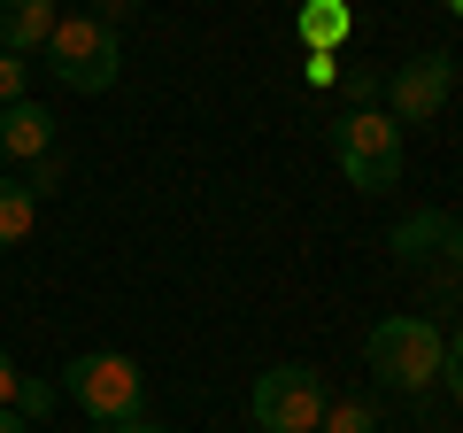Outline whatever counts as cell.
Listing matches in <instances>:
<instances>
[{
    "label": "cell",
    "instance_id": "5b68a950",
    "mask_svg": "<svg viewBox=\"0 0 463 433\" xmlns=\"http://www.w3.org/2000/svg\"><path fill=\"white\" fill-rule=\"evenodd\" d=\"M248 410H255L263 433H317L325 410H332V395H325V380L309 364H270V371H255Z\"/></svg>",
    "mask_w": 463,
    "mask_h": 433
},
{
    "label": "cell",
    "instance_id": "7a4b0ae2",
    "mask_svg": "<svg viewBox=\"0 0 463 433\" xmlns=\"http://www.w3.org/2000/svg\"><path fill=\"white\" fill-rule=\"evenodd\" d=\"M62 387L78 395V410L93 418V426H109V433L139 426V402H147V371H139L132 356H116V349L78 356V364L62 371Z\"/></svg>",
    "mask_w": 463,
    "mask_h": 433
},
{
    "label": "cell",
    "instance_id": "30bf717a",
    "mask_svg": "<svg viewBox=\"0 0 463 433\" xmlns=\"http://www.w3.org/2000/svg\"><path fill=\"white\" fill-rule=\"evenodd\" d=\"M32 225H39V201H32V186L0 170V248H24V240H32Z\"/></svg>",
    "mask_w": 463,
    "mask_h": 433
},
{
    "label": "cell",
    "instance_id": "6da1fadb",
    "mask_svg": "<svg viewBox=\"0 0 463 433\" xmlns=\"http://www.w3.org/2000/svg\"><path fill=\"white\" fill-rule=\"evenodd\" d=\"M47 70L62 93H109L116 70H124V47H116L109 16H62L47 32Z\"/></svg>",
    "mask_w": 463,
    "mask_h": 433
},
{
    "label": "cell",
    "instance_id": "ac0fdd59",
    "mask_svg": "<svg viewBox=\"0 0 463 433\" xmlns=\"http://www.w3.org/2000/svg\"><path fill=\"white\" fill-rule=\"evenodd\" d=\"M124 433H163V426H124Z\"/></svg>",
    "mask_w": 463,
    "mask_h": 433
},
{
    "label": "cell",
    "instance_id": "9a60e30c",
    "mask_svg": "<svg viewBox=\"0 0 463 433\" xmlns=\"http://www.w3.org/2000/svg\"><path fill=\"white\" fill-rule=\"evenodd\" d=\"M16 395H24V371H16V356L0 349V410H8V402H16Z\"/></svg>",
    "mask_w": 463,
    "mask_h": 433
},
{
    "label": "cell",
    "instance_id": "d6986e66",
    "mask_svg": "<svg viewBox=\"0 0 463 433\" xmlns=\"http://www.w3.org/2000/svg\"><path fill=\"white\" fill-rule=\"evenodd\" d=\"M448 8H456V16H463V0H448Z\"/></svg>",
    "mask_w": 463,
    "mask_h": 433
},
{
    "label": "cell",
    "instance_id": "7c38bea8",
    "mask_svg": "<svg viewBox=\"0 0 463 433\" xmlns=\"http://www.w3.org/2000/svg\"><path fill=\"white\" fill-rule=\"evenodd\" d=\"M24 78H32V63H24V54H0V109L24 101Z\"/></svg>",
    "mask_w": 463,
    "mask_h": 433
},
{
    "label": "cell",
    "instance_id": "8fae6325",
    "mask_svg": "<svg viewBox=\"0 0 463 433\" xmlns=\"http://www.w3.org/2000/svg\"><path fill=\"white\" fill-rule=\"evenodd\" d=\"M325 433H379V410H371V402H332Z\"/></svg>",
    "mask_w": 463,
    "mask_h": 433
},
{
    "label": "cell",
    "instance_id": "52a82bcc",
    "mask_svg": "<svg viewBox=\"0 0 463 433\" xmlns=\"http://www.w3.org/2000/svg\"><path fill=\"white\" fill-rule=\"evenodd\" d=\"M54 155V117L39 101H8L0 109V163H39Z\"/></svg>",
    "mask_w": 463,
    "mask_h": 433
},
{
    "label": "cell",
    "instance_id": "4fadbf2b",
    "mask_svg": "<svg viewBox=\"0 0 463 433\" xmlns=\"http://www.w3.org/2000/svg\"><path fill=\"white\" fill-rule=\"evenodd\" d=\"M24 186H32V201L62 194V163H54V155H39V163H32V178H24Z\"/></svg>",
    "mask_w": 463,
    "mask_h": 433
},
{
    "label": "cell",
    "instance_id": "8992f818",
    "mask_svg": "<svg viewBox=\"0 0 463 433\" xmlns=\"http://www.w3.org/2000/svg\"><path fill=\"white\" fill-rule=\"evenodd\" d=\"M448 93H456V54L425 47V54H410V63L386 78V117L394 124H432L448 109Z\"/></svg>",
    "mask_w": 463,
    "mask_h": 433
},
{
    "label": "cell",
    "instance_id": "ba28073f",
    "mask_svg": "<svg viewBox=\"0 0 463 433\" xmlns=\"http://www.w3.org/2000/svg\"><path fill=\"white\" fill-rule=\"evenodd\" d=\"M54 24H62V8H54V0H0V54L47 47Z\"/></svg>",
    "mask_w": 463,
    "mask_h": 433
},
{
    "label": "cell",
    "instance_id": "277c9868",
    "mask_svg": "<svg viewBox=\"0 0 463 433\" xmlns=\"http://www.w3.org/2000/svg\"><path fill=\"white\" fill-rule=\"evenodd\" d=\"M332 155H340L347 186L355 194H386V186H402V124L386 117V109H355V117L332 124Z\"/></svg>",
    "mask_w": 463,
    "mask_h": 433
},
{
    "label": "cell",
    "instance_id": "5bb4252c",
    "mask_svg": "<svg viewBox=\"0 0 463 433\" xmlns=\"http://www.w3.org/2000/svg\"><path fill=\"white\" fill-rule=\"evenodd\" d=\"M440 380H448V395L463 402V325H456V341H448V356H440Z\"/></svg>",
    "mask_w": 463,
    "mask_h": 433
},
{
    "label": "cell",
    "instance_id": "e0dca14e",
    "mask_svg": "<svg viewBox=\"0 0 463 433\" xmlns=\"http://www.w3.org/2000/svg\"><path fill=\"white\" fill-rule=\"evenodd\" d=\"M0 433H24V426H16V418H8V410H0Z\"/></svg>",
    "mask_w": 463,
    "mask_h": 433
},
{
    "label": "cell",
    "instance_id": "9c48e42d",
    "mask_svg": "<svg viewBox=\"0 0 463 433\" xmlns=\"http://www.w3.org/2000/svg\"><path fill=\"white\" fill-rule=\"evenodd\" d=\"M294 32H301V47H309V54H340L347 32H355V8H347V0H301Z\"/></svg>",
    "mask_w": 463,
    "mask_h": 433
},
{
    "label": "cell",
    "instance_id": "2e32d148",
    "mask_svg": "<svg viewBox=\"0 0 463 433\" xmlns=\"http://www.w3.org/2000/svg\"><path fill=\"white\" fill-rule=\"evenodd\" d=\"M309 85H340V54H309V70H301Z\"/></svg>",
    "mask_w": 463,
    "mask_h": 433
},
{
    "label": "cell",
    "instance_id": "3957f363",
    "mask_svg": "<svg viewBox=\"0 0 463 433\" xmlns=\"http://www.w3.org/2000/svg\"><path fill=\"white\" fill-rule=\"evenodd\" d=\"M364 356H371V371H379L386 387L425 395V387L440 380L448 341H440V325H432V317H379V325H371V341H364Z\"/></svg>",
    "mask_w": 463,
    "mask_h": 433
}]
</instances>
